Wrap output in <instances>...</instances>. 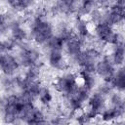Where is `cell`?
I'll list each match as a JSON object with an SVG mask.
<instances>
[{"label": "cell", "mask_w": 125, "mask_h": 125, "mask_svg": "<svg viewBox=\"0 0 125 125\" xmlns=\"http://www.w3.org/2000/svg\"><path fill=\"white\" fill-rule=\"evenodd\" d=\"M55 26L48 18L32 16L28 27V37L35 44L43 46L47 40L54 35Z\"/></svg>", "instance_id": "cell-1"}, {"label": "cell", "mask_w": 125, "mask_h": 125, "mask_svg": "<svg viewBox=\"0 0 125 125\" xmlns=\"http://www.w3.org/2000/svg\"><path fill=\"white\" fill-rule=\"evenodd\" d=\"M17 55H14L20 64L22 68H27L32 65L36 64H42V54L41 52L30 45L29 42L25 41L23 43H21L17 46Z\"/></svg>", "instance_id": "cell-2"}, {"label": "cell", "mask_w": 125, "mask_h": 125, "mask_svg": "<svg viewBox=\"0 0 125 125\" xmlns=\"http://www.w3.org/2000/svg\"><path fill=\"white\" fill-rule=\"evenodd\" d=\"M77 74L72 71H66L56 77L54 81V88L57 92L63 96L68 95L78 84Z\"/></svg>", "instance_id": "cell-3"}, {"label": "cell", "mask_w": 125, "mask_h": 125, "mask_svg": "<svg viewBox=\"0 0 125 125\" xmlns=\"http://www.w3.org/2000/svg\"><path fill=\"white\" fill-rule=\"evenodd\" d=\"M116 67L113 65L108 55H103L96 63L95 75L102 78L103 81L109 82Z\"/></svg>", "instance_id": "cell-4"}, {"label": "cell", "mask_w": 125, "mask_h": 125, "mask_svg": "<svg viewBox=\"0 0 125 125\" xmlns=\"http://www.w3.org/2000/svg\"><path fill=\"white\" fill-rule=\"evenodd\" d=\"M79 2L70 1V0H62L54 2L49 8V14L53 16L57 15H64V16H71L75 15L76 8Z\"/></svg>", "instance_id": "cell-5"}, {"label": "cell", "mask_w": 125, "mask_h": 125, "mask_svg": "<svg viewBox=\"0 0 125 125\" xmlns=\"http://www.w3.org/2000/svg\"><path fill=\"white\" fill-rule=\"evenodd\" d=\"M47 62L50 67L58 71H64L68 67L67 60L65 59L62 51H48Z\"/></svg>", "instance_id": "cell-6"}, {"label": "cell", "mask_w": 125, "mask_h": 125, "mask_svg": "<svg viewBox=\"0 0 125 125\" xmlns=\"http://www.w3.org/2000/svg\"><path fill=\"white\" fill-rule=\"evenodd\" d=\"M72 30L74 34L83 40L87 41L92 37V33L90 30V22L85 18L75 17L73 20V27Z\"/></svg>", "instance_id": "cell-7"}, {"label": "cell", "mask_w": 125, "mask_h": 125, "mask_svg": "<svg viewBox=\"0 0 125 125\" xmlns=\"http://www.w3.org/2000/svg\"><path fill=\"white\" fill-rule=\"evenodd\" d=\"M21 66L16 59V57L11 53H5L4 54V62L1 67V74L7 75V76H15L18 75Z\"/></svg>", "instance_id": "cell-8"}, {"label": "cell", "mask_w": 125, "mask_h": 125, "mask_svg": "<svg viewBox=\"0 0 125 125\" xmlns=\"http://www.w3.org/2000/svg\"><path fill=\"white\" fill-rule=\"evenodd\" d=\"M85 44H86L85 40L74 35V37H72L70 40H68L67 42L64 43L63 50L65 52V55L67 56L68 59H72V58L76 57L84 49Z\"/></svg>", "instance_id": "cell-9"}, {"label": "cell", "mask_w": 125, "mask_h": 125, "mask_svg": "<svg viewBox=\"0 0 125 125\" xmlns=\"http://www.w3.org/2000/svg\"><path fill=\"white\" fill-rule=\"evenodd\" d=\"M113 91L119 92L121 94L125 91V69L124 66L116 67L110 81H109Z\"/></svg>", "instance_id": "cell-10"}, {"label": "cell", "mask_w": 125, "mask_h": 125, "mask_svg": "<svg viewBox=\"0 0 125 125\" xmlns=\"http://www.w3.org/2000/svg\"><path fill=\"white\" fill-rule=\"evenodd\" d=\"M87 104L88 108L96 111L100 115L101 112L106 107V98H104V96L95 91L94 93H91L87 101Z\"/></svg>", "instance_id": "cell-11"}, {"label": "cell", "mask_w": 125, "mask_h": 125, "mask_svg": "<svg viewBox=\"0 0 125 125\" xmlns=\"http://www.w3.org/2000/svg\"><path fill=\"white\" fill-rule=\"evenodd\" d=\"M94 37L100 41L101 43L108 44V41L113 33V28L110 27L109 25L102 22L97 25H94Z\"/></svg>", "instance_id": "cell-12"}, {"label": "cell", "mask_w": 125, "mask_h": 125, "mask_svg": "<svg viewBox=\"0 0 125 125\" xmlns=\"http://www.w3.org/2000/svg\"><path fill=\"white\" fill-rule=\"evenodd\" d=\"M125 108H116L111 106H106L99 115L100 119L104 123H112L113 121L123 118Z\"/></svg>", "instance_id": "cell-13"}, {"label": "cell", "mask_w": 125, "mask_h": 125, "mask_svg": "<svg viewBox=\"0 0 125 125\" xmlns=\"http://www.w3.org/2000/svg\"><path fill=\"white\" fill-rule=\"evenodd\" d=\"M91 91H89L87 88H85L82 84H77L75 86V88L66 96H64V98H72L75 99L76 101L80 102L81 104H85L91 95Z\"/></svg>", "instance_id": "cell-14"}, {"label": "cell", "mask_w": 125, "mask_h": 125, "mask_svg": "<svg viewBox=\"0 0 125 125\" xmlns=\"http://www.w3.org/2000/svg\"><path fill=\"white\" fill-rule=\"evenodd\" d=\"M124 17L123 15H118L115 13H112L110 11L104 10V19H103V22L109 25L110 27H115V26H121L124 22Z\"/></svg>", "instance_id": "cell-15"}, {"label": "cell", "mask_w": 125, "mask_h": 125, "mask_svg": "<svg viewBox=\"0 0 125 125\" xmlns=\"http://www.w3.org/2000/svg\"><path fill=\"white\" fill-rule=\"evenodd\" d=\"M113 65L115 67L123 66L124 60H125V49L124 45L122 46H111L110 54L108 55Z\"/></svg>", "instance_id": "cell-16"}, {"label": "cell", "mask_w": 125, "mask_h": 125, "mask_svg": "<svg viewBox=\"0 0 125 125\" xmlns=\"http://www.w3.org/2000/svg\"><path fill=\"white\" fill-rule=\"evenodd\" d=\"M98 7L97 1H93V0H83L81 2L78 3L77 8H76V12H75V17L78 18H86L89 16V14L91 13V11L95 8Z\"/></svg>", "instance_id": "cell-17"}, {"label": "cell", "mask_w": 125, "mask_h": 125, "mask_svg": "<svg viewBox=\"0 0 125 125\" xmlns=\"http://www.w3.org/2000/svg\"><path fill=\"white\" fill-rule=\"evenodd\" d=\"M56 30H57L56 35L61 37L64 43L70 40L75 35L72 30V27H70L68 23L64 21H61L60 22H58V24L56 25Z\"/></svg>", "instance_id": "cell-18"}, {"label": "cell", "mask_w": 125, "mask_h": 125, "mask_svg": "<svg viewBox=\"0 0 125 125\" xmlns=\"http://www.w3.org/2000/svg\"><path fill=\"white\" fill-rule=\"evenodd\" d=\"M77 76L81 79L82 81V85L87 88L89 91H93L94 89H96L97 85H98V79L97 76L95 74H91V73H87L85 71H83L82 69H79V71L76 73Z\"/></svg>", "instance_id": "cell-19"}, {"label": "cell", "mask_w": 125, "mask_h": 125, "mask_svg": "<svg viewBox=\"0 0 125 125\" xmlns=\"http://www.w3.org/2000/svg\"><path fill=\"white\" fill-rule=\"evenodd\" d=\"M7 4L10 6V9L19 14L33 8L36 3L32 0H10L7 2Z\"/></svg>", "instance_id": "cell-20"}, {"label": "cell", "mask_w": 125, "mask_h": 125, "mask_svg": "<svg viewBox=\"0 0 125 125\" xmlns=\"http://www.w3.org/2000/svg\"><path fill=\"white\" fill-rule=\"evenodd\" d=\"M10 37L17 43V46L21 43H23L27 41L28 37V31L22 27V26H16L10 30Z\"/></svg>", "instance_id": "cell-21"}, {"label": "cell", "mask_w": 125, "mask_h": 125, "mask_svg": "<svg viewBox=\"0 0 125 125\" xmlns=\"http://www.w3.org/2000/svg\"><path fill=\"white\" fill-rule=\"evenodd\" d=\"M43 47H45L47 52L48 51H63L64 42L61 37L54 34L52 37H50L47 40V42L43 45Z\"/></svg>", "instance_id": "cell-22"}, {"label": "cell", "mask_w": 125, "mask_h": 125, "mask_svg": "<svg viewBox=\"0 0 125 125\" xmlns=\"http://www.w3.org/2000/svg\"><path fill=\"white\" fill-rule=\"evenodd\" d=\"M41 67L42 64H36V65H32L30 67L24 68L25 70L23 71V73L21 74V77L30 82V81H35V80H39V76H40V71H41Z\"/></svg>", "instance_id": "cell-23"}, {"label": "cell", "mask_w": 125, "mask_h": 125, "mask_svg": "<svg viewBox=\"0 0 125 125\" xmlns=\"http://www.w3.org/2000/svg\"><path fill=\"white\" fill-rule=\"evenodd\" d=\"M37 100L43 106L48 107L53 102V93H52L51 89L47 86H42V88L38 94Z\"/></svg>", "instance_id": "cell-24"}, {"label": "cell", "mask_w": 125, "mask_h": 125, "mask_svg": "<svg viewBox=\"0 0 125 125\" xmlns=\"http://www.w3.org/2000/svg\"><path fill=\"white\" fill-rule=\"evenodd\" d=\"M106 100L108 101L109 105L111 107H116V108H125V101L124 97L121 93L113 91L107 98Z\"/></svg>", "instance_id": "cell-25"}, {"label": "cell", "mask_w": 125, "mask_h": 125, "mask_svg": "<svg viewBox=\"0 0 125 125\" xmlns=\"http://www.w3.org/2000/svg\"><path fill=\"white\" fill-rule=\"evenodd\" d=\"M25 81H26V80H25ZM42 86H43V85H42V83H41L39 80L30 81V82L26 81V85H25V87L23 88V90H21V91L27 92L31 97H33L35 100H37L38 94H39V92H40Z\"/></svg>", "instance_id": "cell-26"}, {"label": "cell", "mask_w": 125, "mask_h": 125, "mask_svg": "<svg viewBox=\"0 0 125 125\" xmlns=\"http://www.w3.org/2000/svg\"><path fill=\"white\" fill-rule=\"evenodd\" d=\"M49 122L50 125H70L71 117L68 113H57L51 117Z\"/></svg>", "instance_id": "cell-27"}, {"label": "cell", "mask_w": 125, "mask_h": 125, "mask_svg": "<svg viewBox=\"0 0 125 125\" xmlns=\"http://www.w3.org/2000/svg\"><path fill=\"white\" fill-rule=\"evenodd\" d=\"M89 18V22L94 24V25H97L99 23H102L103 22V19H104V10L100 9V8H95L91 11V13L89 14L88 16Z\"/></svg>", "instance_id": "cell-28"}, {"label": "cell", "mask_w": 125, "mask_h": 125, "mask_svg": "<svg viewBox=\"0 0 125 125\" xmlns=\"http://www.w3.org/2000/svg\"><path fill=\"white\" fill-rule=\"evenodd\" d=\"M0 113H1V118H2L3 123L6 125H13L17 121V119L19 118L18 114L13 110L4 109Z\"/></svg>", "instance_id": "cell-29"}, {"label": "cell", "mask_w": 125, "mask_h": 125, "mask_svg": "<svg viewBox=\"0 0 125 125\" xmlns=\"http://www.w3.org/2000/svg\"><path fill=\"white\" fill-rule=\"evenodd\" d=\"M96 92H98L99 94H101L104 98H107L113 92V89H112V87H111V85H110L109 82L103 81L102 83H100V84L97 85Z\"/></svg>", "instance_id": "cell-30"}, {"label": "cell", "mask_w": 125, "mask_h": 125, "mask_svg": "<svg viewBox=\"0 0 125 125\" xmlns=\"http://www.w3.org/2000/svg\"><path fill=\"white\" fill-rule=\"evenodd\" d=\"M45 118H46V116H45L44 111L39 107H35L33 112H32V114H31V116H30V118H29V120L26 122V125H34L38 121L43 120Z\"/></svg>", "instance_id": "cell-31"}, {"label": "cell", "mask_w": 125, "mask_h": 125, "mask_svg": "<svg viewBox=\"0 0 125 125\" xmlns=\"http://www.w3.org/2000/svg\"><path fill=\"white\" fill-rule=\"evenodd\" d=\"M108 44L110 46H122L124 45V35L121 31H113Z\"/></svg>", "instance_id": "cell-32"}, {"label": "cell", "mask_w": 125, "mask_h": 125, "mask_svg": "<svg viewBox=\"0 0 125 125\" xmlns=\"http://www.w3.org/2000/svg\"><path fill=\"white\" fill-rule=\"evenodd\" d=\"M73 119H74V121L76 122L77 125H89L91 123V121L87 118V116L84 113V111L83 112H79V113L76 112L74 114Z\"/></svg>", "instance_id": "cell-33"}, {"label": "cell", "mask_w": 125, "mask_h": 125, "mask_svg": "<svg viewBox=\"0 0 125 125\" xmlns=\"http://www.w3.org/2000/svg\"><path fill=\"white\" fill-rule=\"evenodd\" d=\"M3 45H4L6 53H10L11 51H13V50H15L17 48V43L10 36L3 40Z\"/></svg>", "instance_id": "cell-34"}, {"label": "cell", "mask_w": 125, "mask_h": 125, "mask_svg": "<svg viewBox=\"0 0 125 125\" xmlns=\"http://www.w3.org/2000/svg\"><path fill=\"white\" fill-rule=\"evenodd\" d=\"M34 125H50V122H49V120L48 119H43V120H40V121H38L37 123H35Z\"/></svg>", "instance_id": "cell-35"}, {"label": "cell", "mask_w": 125, "mask_h": 125, "mask_svg": "<svg viewBox=\"0 0 125 125\" xmlns=\"http://www.w3.org/2000/svg\"><path fill=\"white\" fill-rule=\"evenodd\" d=\"M114 125H125V123H124V120H123V118H120V119H117V120H115V121H113L112 122Z\"/></svg>", "instance_id": "cell-36"}, {"label": "cell", "mask_w": 125, "mask_h": 125, "mask_svg": "<svg viewBox=\"0 0 125 125\" xmlns=\"http://www.w3.org/2000/svg\"><path fill=\"white\" fill-rule=\"evenodd\" d=\"M6 51H5V48H4V45H3V40H0V54H5Z\"/></svg>", "instance_id": "cell-37"}, {"label": "cell", "mask_w": 125, "mask_h": 125, "mask_svg": "<svg viewBox=\"0 0 125 125\" xmlns=\"http://www.w3.org/2000/svg\"><path fill=\"white\" fill-rule=\"evenodd\" d=\"M3 62H4V54H0V70L3 64Z\"/></svg>", "instance_id": "cell-38"}, {"label": "cell", "mask_w": 125, "mask_h": 125, "mask_svg": "<svg viewBox=\"0 0 125 125\" xmlns=\"http://www.w3.org/2000/svg\"><path fill=\"white\" fill-rule=\"evenodd\" d=\"M0 12H1V8H0Z\"/></svg>", "instance_id": "cell-39"}]
</instances>
